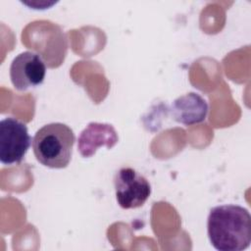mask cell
I'll return each mask as SVG.
<instances>
[{"label": "cell", "mask_w": 251, "mask_h": 251, "mask_svg": "<svg viewBox=\"0 0 251 251\" xmlns=\"http://www.w3.org/2000/svg\"><path fill=\"white\" fill-rule=\"evenodd\" d=\"M31 137L26 126L16 118L0 122V161L4 165L20 163L29 148Z\"/></svg>", "instance_id": "4"}, {"label": "cell", "mask_w": 251, "mask_h": 251, "mask_svg": "<svg viewBox=\"0 0 251 251\" xmlns=\"http://www.w3.org/2000/svg\"><path fill=\"white\" fill-rule=\"evenodd\" d=\"M75 133L62 123H52L39 128L32 139L36 160L52 169L66 168L72 158Z\"/></svg>", "instance_id": "2"}, {"label": "cell", "mask_w": 251, "mask_h": 251, "mask_svg": "<svg viewBox=\"0 0 251 251\" xmlns=\"http://www.w3.org/2000/svg\"><path fill=\"white\" fill-rule=\"evenodd\" d=\"M117 142L118 134L111 125L90 123L81 131L77 141V148L83 157L88 158L95 154L98 147L106 146L110 149Z\"/></svg>", "instance_id": "6"}, {"label": "cell", "mask_w": 251, "mask_h": 251, "mask_svg": "<svg viewBox=\"0 0 251 251\" xmlns=\"http://www.w3.org/2000/svg\"><path fill=\"white\" fill-rule=\"evenodd\" d=\"M46 67L41 57L25 51L14 58L10 67V78L17 90L24 91L43 82Z\"/></svg>", "instance_id": "5"}, {"label": "cell", "mask_w": 251, "mask_h": 251, "mask_svg": "<svg viewBox=\"0 0 251 251\" xmlns=\"http://www.w3.org/2000/svg\"><path fill=\"white\" fill-rule=\"evenodd\" d=\"M207 231L211 244L219 251H241L251 243V216L238 205H220L211 209Z\"/></svg>", "instance_id": "1"}, {"label": "cell", "mask_w": 251, "mask_h": 251, "mask_svg": "<svg viewBox=\"0 0 251 251\" xmlns=\"http://www.w3.org/2000/svg\"><path fill=\"white\" fill-rule=\"evenodd\" d=\"M171 113L176 122L191 126L205 120L208 113V104L198 93L188 92L173 102Z\"/></svg>", "instance_id": "7"}, {"label": "cell", "mask_w": 251, "mask_h": 251, "mask_svg": "<svg viewBox=\"0 0 251 251\" xmlns=\"http://www.w3.org/2000/svg\"><path fill=\"white\" fill-rule=\"evenodd\" d=\"M116 198L123 209L141 207L151 194L147 178L132 168H121L114 177Z\"/></svg>", "instance_id": "3"}]
</instances>
